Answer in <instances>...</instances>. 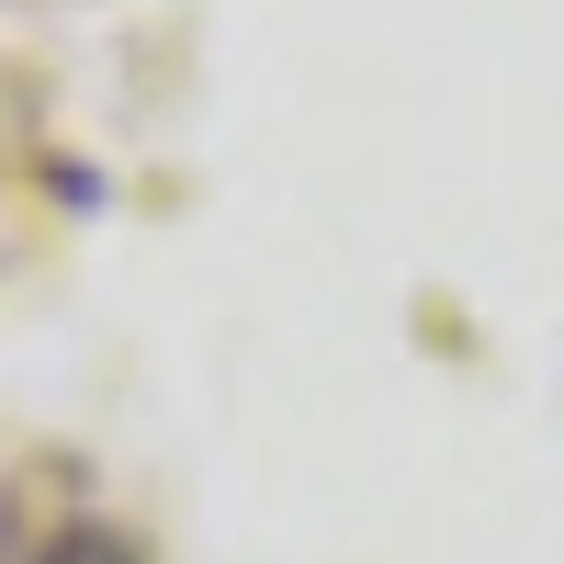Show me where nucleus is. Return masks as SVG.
<instances>
[{
  "label": "nucleus",
  "mask_w": 564,
  "mask_h": 564,
  "mask_svg": "<svg viewBox=\"0 0 564 564\" xmlns=\"http://www.w3.org/2000/svg\"><path fill=\"white\" fill-rule=\"evenodd\" d=\"M34 564H124V542H113L102 520H68V531H57V542H45Z\"/></svg>",
  "instance_id": "obj_1"
}]
</instances>
